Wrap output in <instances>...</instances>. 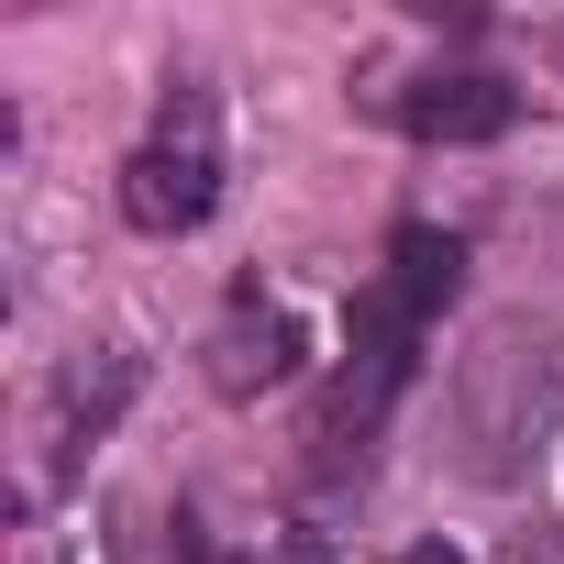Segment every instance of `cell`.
I'll return each instance as SVG.
<instances>
[{
	"label": "cell",
	"mask_w": 564,
	"mask_h": 564,
	"mask_svg": "<svg viewBox=\"0 0 564 564\" xmlns=\"http://www.w3.org/2000/svg\"><path fill=\"white\" fill-rule=\"evenodd\" d=\"M276 377H300V322L265 311V300L243 289V300L221 311V333H210V388L254 399V388H276Z\"/></svg>",
	"instance_id": "4"
},
{
	"label": "cell",
	"mask_w": 564,
	"mask_h": 564,
	"mask_svg": "<svg viewBox=\"0 0 564 564\" xmlns=\"http://www.w3.org/2000/svg\"><path fill=\"white\" fill-rule=\"evenodd\" d=\"M399 564H476V553H454V542H410Z\"/></svg>",
	"instance_id": "7"
},
{
	"label": "cell",
	"mask_w": 564,
	"mask_h": 564,
	"mask_svg": "<svg viewBox=\"0 0 564 564\" xmlns=\"http://www.w3.org/2000/svg\"><path fill=\"white\" fill-rule=\"evenodd\" d=\"M377 289H388V300H410V311L432 322V311L465 289V243H454V232H432V221H410V232L388 243V276H377Z\"/></svg>",
	"instance_id": "6"
},
{
	"label": "cell",
	"mask_w": 564,
	"mask_h": 564,
	"mask_svg": "<svg viewBox=\"0 0 564 564\" xmlns=\"http://www.w3.org/2000/svg\"><path fill=\"white\" fill-rule=\"evenodd\" d=\"M289 564H322V542H311V531H300V542H289Z\"/></svg>",
	"instance_id": "8"
},
{
	"label": "cell",
	"mask_w": 564,
	"mask_h": 564,
	"mask_svg": "<svg viewBox=\"0 0 564 564\" xmlns=\"http://www.w3.org/2000/svg\"><path fill=\"white\" fill-rule=\"evenodd\" d=\"M221 210V133H210V89H177L166 111H155V133L133 144V166H122V221L133 232H155V243H177V232H199Z\"/></svg>",
	"instance_id": "2"
},
{
	"label": "cell",
	"mask_w": 564,
	"mask_h": 564,
	"mask_svg": "<svg viewBox=\"0 0 564 564\" xmlns=\"http://www.w3.org/2000/svg\"><path fill=\"white\" fill-rule=\"evenodd\" d=\"M133 388H144V355H122V344H100L78 377H67V410H56V454L78 465L89 443H111V421L133 410Z\"/></svg>",
	"instance_id": "5"
},
{
	"label": "cell",
	"mask_w": 564,
	"mask_h": 564,
	"mask_svg": "<svg viewBox=\"0 0 564 564\" xmlns=\"http://www.w3.org/2000/svg\"><path fill=\"white\" fill-rule=\"evenodd\" d=\"M388 122L421 133V144H498V133L520 122V89L487 78V67H454V78H410V89L388 100Z\"/></svg>",
	"instance_id": "3"
},
{
	"label": "cell",
	"mask_w": 564,
	"mask_h": 564,
	"mask_svg": "<svg viewBox=\"0 0 564 564\" xmlns=\"http://www.w3.org/2000/svg\"><path fill=\"white\" fill-rule=\"evenodd\" d=\"M454 432H465V476L476 487H531L553 432H564V355L542 333H498L487 355H465Z\"/></svg>",
	"instance_id": "1"
},
{
	"label": "cell",
	"mask_w": 564,
	"mask_h": 564,
	"mask_svg": "<svg viewBox=\"0 0 564 564\" xmlns=\"http://www.w3.org/2000/svg\"><path fill=\"white\" fill-rule=\"evenodd\" d=\"M553 56H564V34H553Z\"/></svg>",
	"instance_id": "9"
}]
</instances>
